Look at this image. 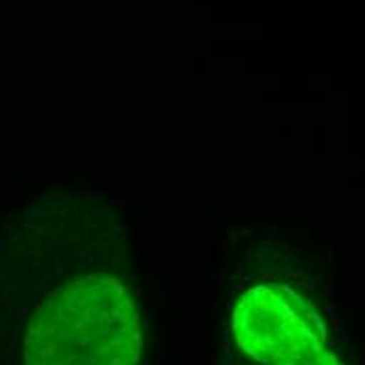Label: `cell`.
Masks as SVG:
<instances>
[{"label":"cell","instance_id":"cell-2","mask_svg":"<svg viewBox=\"0 0 365 365\" xmlns=\"http://www.w3.org/2000/svg\"><path fill=\"white\" fill-rule=\"evenodd\" d=\"M240 344L264 365H288L313 342L322 340L311 319L273 288H255L235 313Z\"/></svg>","mask_w":365,"mask_h":365},{"label":"cell","instance_id":"cell-1","mask_svg":"<svg viewBox=\"0 0 365 365\" xmlns=\"http://www.w3.org/2000/svg\"><path fill=\"white\" fill-rule=\"evenodd\" d=\"M137 313L120 284L76 279L48 296L26 336V365H133Z\"/></svg>","mask_w":365,"mask_h":365}]
</instances>
